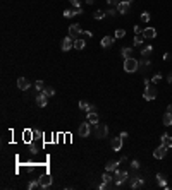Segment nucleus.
<instances>
[{"label": "nucleus", "instance_id": "nucleus-1", "mask_svg": "<svg viewBox=\"0 0 172 190\" xmlns=\"http://www.w3.org/2000/svg\"><path fill=\"white\" fill-rule=\"evenodd\" d=\"M124 70L129 72V74H133V72H136V70H140V60H136L134 57L126 58V60H124Z\"/></svg>", "mask_w": 172, "mask_h": 190}, {"label": "nucleus", "instance_id": "nucleus-2", "mask_svg": "<svg viewBox=\"0 0 172 190\" xmlns=\"http://www.w3.org/2000/svg\"><path fill=\"white\" fill-rule=\"evenodd\" d=\"M127 178H129V173L126 171V169H119V168L115 169V173H114V182H115L117 187H121Z\"/></svg>", "mask_w": 172, "mask_h": 190}, {"label": "nucleus", "instance_id": "nucleus-3", "mask_svg": "<svg viewBox=\"0 0 172 190\" xmlns=\"http://www.w3.org/2000/svg\"><path fill=\"white\" fill-rule=\"evenodd\" d=\"M143 98L146 101H153L157 98V87L153 84H148L145 86V93H143Z\"/></svg>", "mask_w": 172, "mask_h": 190}, {"label": "nucleus", "instance_id": "nucleus-4", "mask_svg": "<svg viewBox=\"0 0 172 190\" xmlns=\"http://www.w3.org/2000/svg\"><path fill=\"white\" fill-rule=\"evenodd\" d=\"M108 135V127L105 125V123H97L95 125V137L98 139H103Z\"/></svg>", "mask_w": 172, "mask_h": 190}, {"label": "nucleus", "instance_id": "nucleus-5", "mask_svg": "<svg viewBox=\"0 0 172 190\" xmlns=\"http://www.w3.org/2000/svg\"><path fill=\"white\" fill-rule=\"evenodd\" d=\"M129 185H131V188H141L145 185V180L141 175H134L133 178H129Z\"/></svg>", "mask_w": 172, "mask_h": 190}, {"label": "nucleus", "instance_id": "nucleus-6", "mask_svg": "<svg viewBox=\"0 0 172 190\" xmlns=\"http://www.w3.org/2000/svg\"><path fill=\"white\" fill-rule=\"evenodd\" d=\"M81 33H83V29H81L79 24H71V26H69V36L72 38V40L81 38Z\"/></svg>", "mask_w": 172, "mask_h": 190}, {"label": "nucleus", "instance_id": "nucleus-7", "mask_svg": "<svg viewBox=\"0 0 172 190\" xmlns=\"http://www.w3.org/2000/svg\"><path fill=\"white\" fill-rule=\"evenodd\" d=\"M167 149H169V147H167L165 144H160V146H158L155 151H153V158H155V159L165 158V156H167Z\"/></svg>", "mask_w": 172, "mask_h": 190}, {"label": "nucleus", "instance_id": "nucleus-8", "mask_svg": "<svg viewBox=\"0 0 172 190\" xmlns=\"http://www.w3.org/2000/svg\"><path fill=\"white\" fill-rule=\"evenodd\" d=\"M90 134H91V125H90V122L79 123V137H88Z\"/></svg>", "mask_w": 172, "mask_h": 190}, {"label": "nucleus", "instance_id": "nucleus-9", "mask_svg": "<svg viewBox=\"0 0 172 190\" xmlns=\"http://www.w3.org/2000/svg\"><path fill=\"white\" fill-rule=\"evenodd\" d=\"M60 48H62V52H69L71 48H74V40H72L71 36L64 38V40H62V45H60Z\"/></svg>", "mask_w": 172, "mask_h": 190}, {"label": "nucleus", "instance_id": "nucleus-10", "mask_svg": "<svg viewBox=\"0 0 172 190\" xmlns=\"http://www.w3.org/2000/svg\"><path fill=\"white\" fill-rule=\"evenodd\" d=\"M129 7H131V4H129L127 0H121V2L117 4V12L119 14H127Z\"/></svg>", "mask_w": 172, "mask_h": 190}, {"label": "nucleus", "instance_id": "nucleus-11", "mask_svg": "<svg viewBox=\"0 0 172 190\" xmlns=\"http://www.w3.org/2000/svg\"><path fill=\"white\" fill-rule=\"evenodd\" d=\"M17 87H19L21 91H28L29 87H31V82H29L26 77H19V79H17Z\"/></svg>", "mask_w": 172, "mask_h": 190}, {"label": "nucleus", "instance_id": "nucleus-12", "mask_svg": "<svg viewBox=\"0 0 172 190\" xmlns=\"http://www.w3.org/2000/svg\"><path fill=\"white\" fill-rule=\"evenodd\" d=\"M122 144H124V141L121 137H115V139H112L110 141V147H112V151H121L122 149Z\"/></svg>", "mask_w": 172, "mask_h": 190}, {"label": "nucleus", "instance_id": "nucleus-13", "mask_svg": "<svg viewBox=\"0 0 172 190\" xmlns=\"http://www.w3.org/2000/svg\"><path fill=\"white\" fill-rule=\"evenodd\" d=\"M36 103H38V106H47V103H48V96L45 94L43 91H40V94L36 96Z\"/></svg>", "mask_w": 172, "mask_h": 190}, {"label": "nucleus", "instance_id": "nucleus-14", "mask_svg": "<svg viewBox=\"0 0 172 190\" xmlns=\"http://www.w3.org/2000/svg\"><path fill=\"white\" fill-rule=\"evenodd\" d=\"M40 183H41V188L52 187V176H50V175H43L41 178H40Z\"/></svg>", "mask_w": 172, "mask_h": 190}, {"label": "nucleus", "instance_id": "nucleus-15", "mask_svg": "<svg viewBox=\"0 0 172 190\" xmlns=\"http://www.w3.org/2000/svg\"><path fill=\"white\" fill-rule=\"evenodd\" d=\"M114 41H115V36H103L102 41H100V45H102L103 48H108V46L114 45Z\"/></svg>", "mask_w": 172, "mask_h": 190}, {"label": "nucleus", "instance_id": "nucleus-16", "mask_svg": "<svg viewBox=\"0 0 172 190\" xmlns=\"http://www.w3.org/2000/svg\"><path fill=\"white\" fill-rule=\"evenodd\" d=\"M143 36H145V40H153L157 36V29L155 27H146L143 31Z\"/></svg>", "mask_w": 172, "mask_h": 190}, {"label": "nucleus", "instance_id": "nucleus-17", "mask_svg": "<svg viewBox=\"0 0 172 190\" xmlns=\"http://www.w3.org/2000/svg\"><path fill=\"white\" fill-rule=\"evenodd\" d=\"M79 108H81V110H84L86 113H91V111L97 110V106H95V105H88L86 101H79Z\"/></svg>", "mask_w": 172, "mask_h": 190}, {"label": "nucleus", "instance_id": "nucleus-18", "mask_svg": "<svg viewBox=\"0 0 172 190\" xmlns=\"http://www.w3.org/2000/svg\"><path fill=\"white\" fill-rule=\"evenodd\" d=\"M119 164H121V161L110 159V161H107V164H105V169H107V171H115V169L119 168Z\"/></svg>", "mask_w": 172, "mask_h": 190}, {"label": "nucleus", "instance_id": "nucleus-19", "mask_svg": "<svg viewBox=\"0 0 172 190\" xmlns=\"http://www.w3.org/2000/svg\"><path fill=\"white\" fill-rule=\"evenodd\" d=\"M133 48H129V46H124V48H121V57L126 60V58H131L133 57Z\"/></svg>", "mask_w": 172, "mask_h": 190}, {"label": "nucleus", "instance_id": "nucleus-20", "mask_svg": "<svg viewBox=\"0 0 172 190\" xmlns=\"http://www.w3.org/2000/svg\"><path fill=\"white\" fill-rule=\"evenodd\" d=\"M150 65H151V62H150V60H148L146 57H143V58L140 60V70H141V72L148 70V69H150Z\"/></svg>", "mask_w": 172, "mask_h": 190}, {"label": "nucleus", "instance_id": "nucleus-21", "mask_svg": "<svg viewBox=\"0 0 172 190\" xmlns=\"http://www.w3.org/2000/svg\"><path fill=\"white\" fill-rule=\"evenodd\" d=\"M160 142H162V144H165L167 147H172V137L169 135V134H162Z\"/></svg>", "mask_w": 172, "mask_h": 190}, {"label": "nucleus", "instance_id": "nucleus-22", "mask_svg": "<svg viewBox=\"0 0 172 190\" xmlns=\"http://www.w3.org/2000/svg\"><path fill=\"white\" fill-rule=\"evenodd\" d=\"M84 46H86V41L83 40V38H78V40H74V48H76V50H83Z\"/></svg>", "mask_w": 172, "mask_h": 190}, {"label": "nucleus", "instance_id": "nucleus-23", "mask_svg": "<svg viewBox=\"0 0 172 190\" xmlns=\"http://www.w3.org/2000/svg\"><path fill=\"white\" fill-rule=\"evenodd\" d=\"M33 188H41V183H40V178L38 180H31L28 183V190H33Z\"/></svg>", "mask_w": 172, "mask_h": 190}, {"label": "nucleus", "instance_id": "nucleus-24", "mask_svg": "<svg viewBox=\"0 0 172 190\" xmlns=\"http://www.w3.org/2000/svg\"><path fill=\"white\" fill-rule=\"evenodd\" d=\"M164 125L165 127L172 125V113H169V111H165V115H164Z\"/></svg>", "mask_w": 172, "mask_h": 190}, {"label": "nucleus", "instance_id": "nucleus-25", "mask_svg": "<svg viewBox=\"0 0 172 190\" xmlns=\"http://www.w3.org/2000/svg\"><path fill=\"white\" fill-rule=\"evenodd\" d=\"M88 122H90V123H93V125H97V123H98V115L95 113V111L88 113Z\"/></svg>", "mask_w": 172, "mask_h": 190}, {"label": "nucleus", "instance_id": "nucleus-26", "mask_svg": "<svg viewBox=\"0 0 172 190\" xmlns=\"http://www.w3.org/2000/svg\"><path fill=\"white\" fill-rule=\"evenodd\" d=\"M151 52H153V46H151V45H148V46H145L143 50H141V57H146V58H148V55H151Z\"/></svg>", "mask_w": 172, "mask_h": 190}, {"label": "nucleus", "instance_id": "nucleus-27", "mask_svg": "<svg viewBox=\"0 0 172 190\" xmlns=\"http://www.w3.org/2000/svg\"><path fill=\"white\" fill-rule=\"evenodd\" d=\"M143 41H145V36H143V34H136L134 36V46H141Z\"/></svg>", "mask_w": 172, "mask_h": 190}, {"label": "nucleus", "instance_id": "nucleus-28", "mask_svg": "<svg viewBox=\"0 0 172 190\" xmlns=\"http://www.w3.org/2000/svg\"><path fill=\"white\" fill-rule=\"evenodd\" d=\"M157 182H158V185H160V187H167V180H165V176H164L162 173L157 175Z\"/></svg>", "mask_w": 172, "mask_h": 190}, {"label": "nucleus", "instance_id": "nucleus-29", "mask_svg": "<svg viewBox=\"0 0 172 190\" xmlns=\"http://www.w3.org/2000/svg\"><path fill=\"white\" fill-rule=\"evenodd\" d=\"M102 180H103V182H107V183H110V182L114 180V176L110 175V171H105V173L102 175Z\"/></svg>", "mask_w": 172, "mask_h": 190}, {"label": "nucleus", "instance_id": "nucleus-30", "mask_svg": "<svg viewBox=\"0 0 172 190\" xmlns=\"http://www.w3.org/2000/svg\"><path fill=\"white\" fill-rule=\"evenodd\" d=\"M105 16H107V14H105V12H103V11H97V12H95V14H93V17H95L97 21H102V19H103V17H105Z\"/></svg>", "mask_w": 172, "mask_h": 190}, {"label": "nucleus", "instance_id": "nucleus-31", "mask_svg": "<svg viewBox=\"0 0 172 190\" xmlns=\"http://www.w3.org/2000/svg\"><path fill=\"white\" fill-rule=\"evenodd\" d=\"M141 22H150V19H151V16L150 14H148V12H143V14H141Z\"/></svg>", "mask_w": 172, "mask_h": 190}, {"label": "nucleus", "instance_id": "nucleus-32", "mask_svg": "<svg viewBox=\"0 0 172 190\" xmlns=\"http://www.w3.org/2000/svg\"><path fill=\"white\" fill-rule=\"evenodd\" d=\"M114 36H115V40H121V38H124V36H126V31H124V29H117Z\"/></svg>", "mask_w": 172, "mask_h": 190}, {"label": "nucleus", "instance_id": "nucleus-33", "mask_svg": "<svg viewBox=\"0 0 172 190\" xmlns=\"http://www.w3.org/2000/svg\"><path fill=\"white\" fill-rule=\"evenodd\" d=\"M43 93H45V94L50 98V96H54V94H55V89H54V87H45V89H43Z\"/></svg>", "mask_w": 172, "mask_h": 190}, {"label": "nucleus", "instance_id": "nucleus-34", "mask_svg": "<svg viewBox=\"0 0 172 190\" xmlns=\"http://www.w3.org/2000/svg\"><path fill=\"white\" fill-rule=\"evenodd\" d=\"M35 87H36V91H43V89H45L43 81H36V82H35Z\"/></svg>", "mask_w": 172, "mask_h": 190}, {"label": "nucleus", "instance_id": "nucleus-35", "mask_svg": "<svg viewBox=\"0 0 172 190\" xmlns=\"http://www.w3.org/2000/svg\"><path fill=\"white\" fill-rule=\"evenodd\" d=\"M105 14H107V16H110V17H115V16H117V11H114V9H108Z\"/></svg>", "mask_w": 172, "mask_h": 190}, {"label": "nucleus", "instance_id": "nucleus-36", "mask_svg": "<svg viewBox=\"0 0 172 190\" xmlns=\"http://www.w3.org/2000/svg\"><path fill=\"white\" fill-rule=\"evenodd\" d=\"M131 168L138 169V168H140V161H136V159H134V161H131Z\"/></svg>", "mask_w": 172, "mask_h": 190}, {"label": "nucleus", "instance_id": "nucleus-37", "mask_svg": "<svg viewBox=\"0 0 172 190\" xmlns=\"http://www.w3.org/2000/svg\"><path fill=\"white\" fill-rule=\"evenodd\" d=\"M72 7H81V0H69Z\"/></svg>", "mask_w": 172, "mask_h": 190}, {"label": "nucleus", "instance_id": "nucleus-38", "mask_svg": "<svg viewBox=\"0 0 172 190\" xmlns=\"http://www.w3.org/2000/svg\"><path fill=\"white\" fill-rule=\"evenodd\" d=\"M133 29H134L136 34H143V31H145V29H143V27H140V26H134Z\"/></svg>", "mask_w": 172, "mask_h": 190}, {"label": "nucleus", "instance_id": "nucleus-39", "mask_svg": "<svg viewBox=\"0 0 172 190\" xmlns=\"http://www.w3.org/2000/svg\"><path fill=\"white\" fill-rule=\"evenodd\" d=\"M160 81H162V75H160V74H157L155 77L151 79V82H153V84H157V82H160Z\"/></svg>", "mask_w": 172, "mask_h": 190}, {"label": "nucleus", "instance_id": "nucleus-40", "mask_svg": "<svg viewBox=\"0 0 172 190\" xmlns=\"http://www.w3.org/2000/svg\"><path fill=\"white\" fill-rule=\"evenodd\" d=\"M81 36H83V38H91V36H93V33H90V31H83V33H81Z\"/></svg>", "mask_w": 172, "mask_h": 190}, {"label": "nucleus", "instance_id": "nucleus-41", "mask_svg": "<svg viewBox=\"0 0 172 190\" xmlns=\"http://www.w3.org/2000/svg\"><path fill=\"white\" fill-rule=\"evenodd\" d=\"M72 16H74V12H72V11H64V17L69 19V17H72Z\"/></svg>", "mask_w": 172, "mask_h": 190}, {"label": "nucleus", "instance_id": "nucleus-42", "mask_svg": "<svg viewBox=\"0 0 172 190\" xmlns=\"http://www.w3.org/2000/svg\"><path fill=\"white\" fill-rule=\"evenodd\" d=\"M98 188H100V190H105V188H108V183H107V182H103V183H100V185H98Z\"/></svg>", "mask_w": 172, "mask_h": 190}, {"label": "nucleus", "instance_id": "nucleus-43", "mask_svg": "<svg viewBox=\"0 0 172 190\" xmlns=\"http://www.w3.org/2000/svg\"><path fill=\"white\" fill-rule=\"evenodd\" d=\"M121 0H107V4H110V5H117Z\"/></svg>", "mask_w": 172, "mask_h": 190}, {"label": "nucleus", "instance_id": "nucleus-44", "mask_svg": "<svg viewBox=\"0 0 172 190\" xmlns=\"http://www.w3.org/2000/svg\"><path fill=\"white\" fill-rule=\"evenodd\" d=\"M119 137L122 139V141H126V139H127L129 135H127V132H121V135H119Z\"/></svg>", "mask_w": 172, "mask_h": 190}, {"label": "nucleus", "instance_id": "nucleus-45", "mask_svg": "<svg viewBox=\"0 0 172 190\" xmlns=\"http://www.w3.org/2000/svg\"><path fill=\"white\" fill-rule=\"evenodd\" d=\"M31 153H33V154H36V153H38V147H36V144H31Z\"/></svg>", "mask_w": 172, "mask_h": 190}, {"label": "nucleus", "instance_id": "nucleus-46", "mask_svg": "<svg viewBox=\"0 0 172 190\" xmlns=\"http://www.w3.org/2000/svg\"><path fill=\"white\" fill-rule=\"evenodd\" d=\"M167 82H169V84H172V72L169 74V77H167Z\"/></svg>", "mask_w": 172, "mask_h": 190}, {"label": "nucleus", "instance_id": "nucleus-47", "mask_svg": "<svg viewBox=\"0 0 172 190\" xmlns=\"http://www.w3.org/2000/svg\"><path fill=\"white\" fill-rule=\"evenodd\" d=\"M167 111H169V113H172V105H169V106H167Z\"/></svg>", "mask_w": 172, "mask_h": 190}, {"label": "nucleus", "instance_id": "nucleus-48", "mask_svg": "<svg viewBox=\"0 0 172 190\" xmlns=\"http://www.w3.org/2000/svg\"><path fill=\"white\" fill-rule=\"evenodd\" d=\"M127 2H129V4H131V2H134V0H127Z\"/></svg>", "mask_w": 172, "mask_h": 190}]
</instances>
